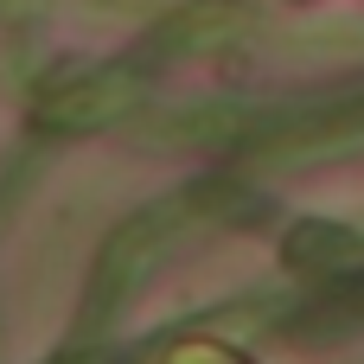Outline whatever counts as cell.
Returning a JSON list of instances; mask_svg holds the SVG:
<instances>
[{
  "instance_id": "ba28073f",
  "label": "cell",
  "mask_w": 364,
  "mask_h": 364,
  "mask_svg": "<svg viewBox=\"0 0 364 364\" xmlns=\"http://www.w3.org/2000/svg\"><path fill=\"white\" fill-rule=\"evenodd\" d=\"M64 364H102V358H96V352H90V358H64Z\"/></svg>"
},
{
  "instance_id": "6da1fadb",
  "label": "cell",
  "mask_w": 364,
  "mask_h": 364,
  "mask_svg": "<svg viewBox=\"0 0 364 364\" xmlns=\"http://www.w3.org/2000/svg\"><path fill=\"white\" fill-rule=\"evenodd\" d=\"M224 186H192V192H173V198H160V205H147V211H134L109 243H102V262H96V282H90V294H83V326H102L134 288H141V275L154 269V256L198 218V205H211Z\"/></svg>"
},
{
  "instance_id": "277c9868",
  "label": "cell",
  "mask_w": 364,
  "mask_h": 364,
  "mask_svg": "<svg viewBox=\"0 0 364 364\" xmlns=\"http://www.w3.org/2000/svg\"><path fill=\"white\" fill-rule=\"evenodd\" d=\"M275 122H262V109H237V102H192L179 115L147 122V141H173V147H237V141H262Z\"/></svg>"
},
{
  "instance_id": "7a4b0ae2",
  "label": "cell",
  "mask_w": 364,
  "mask_h": 364,
  "mask_svg": "<svg viewBox=\"0 0 364 364\" xmlns=\"http://www.w3.org/2000/svg\"><path fill=\"white\" fill-rule=\"evenodd\" d=\"M141 96H147V70L141 64H102V70H83V77L45 90L38 96V128H51V134H96V128L122 122Z\"/></svg>"
},
{
  "instance_id": "3957f363",
  "label": "cell",
  "mask_w": 364,
  "mask_h": 364,
  "mask_svg": "<svg viewBox=\"0 0 364 364\" xmlns=\"http://www.w3.org/2000/svg\"><path fill=\"white\" fill-rule=\"evenodd\" d=\"M358 141H364V102H339V109L275 122L256 147H262V160L294 166V160H320V154H339V147H358Z\"/></svg>"
},
{
  "instance_id": "8992f818",
  "label": "cell",
  "mask_w": 364,
  "mask_h": 364,
  "mask_svg": "<svg viewBox=\"0 0 364 364\" xmlns=\"http://www.w3.org/2000/svg\"><path fill=\"white\" fill-rule=\"evenodd\" d=\"M230 26H237V6H224V0L211 6V0H205V6H186V13L160 32V45H166V51H198V45H218Z\"/></svg>"
},
{
  "instance_id": "52a82bcc",
  "label": "cell",
  "mask_w": 364,
  "mask_h": 364,
  "mask_svg": "<svg viewBox=\"0 0 364 364\" xmlns=\"http://www.w3.org/2000/svg\"><path fill=\"white\" fill-rule=\"evenodd\" d=\"M346 301H352V307H358V314H364V282H358V288H352V294H346Z\"/></svg>"
},
{
  "instance_id": "5b68a950",
  "label": "cell",
  "mask_w": 364,
  "mask_h": 364,
  "mask_svg": "<svg viewBox=\"0 0 364 364\" xmlns=\"http://www.w3.org/2000/svg\"><path fill=\"white\" fill-rule=\"evenodd\" d=\"M288 262L307 275H346V269H364V243L339 224H301L288 237Z\"/></svg>"
}]
</instances>
